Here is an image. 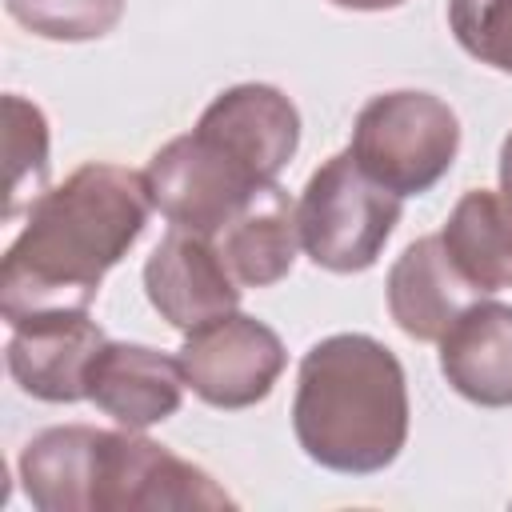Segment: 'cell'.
Segmentation results:
<instances>
[{"label":"cell","mask_w":512,"mask_h":512,"mask_svg":"<svg viewBox=\"0 0 512 512\" xmlns=\"http://www.w3.org/2000/svg\"><path fill=\"white\" fill-rule=\"evenodd\" d=\"M152 212L144 172L88 160L48 188L0 264V316L12 324L44 312H88L100 280L128 256Z\"/></svg>","instance_id":"6da1fadb"},{"label":"cell","mask_w":512,"mask_h":512,"mask_svg":"<svg viewBox=\"0 0 512 512\" xmlns=\"http://www.w3.org/2000/svg\"><path fill=\"white\" fill-rule=\"evenodd\" d=\"M292 432L328 472H384L408 440V380L396 352L364 332L312 344L296 372Z\"/></svg>","instance_id":"7a4b0ae2"},{"label":"cell","mask_w":512,"mask_h":512,"mask_svg":"<svg viewBox=\"0 0 512 512\" xmlns=\"http://www.w3.org/2000/svg\"><path fill=\"white\" fill-rule=\"evenodd\" d=\"M352 160L400 200L440 184L460 152L456 112L420 88L372 96L352 124Z\"/></svg>","instance_id":"3957f363"},{"label":"cell","mask_w":512,"mask_h":512,"mask_svg":"<svg viewBox=\"0 0 512 512\" xmlns=\"http://www.w3.org/2000/svg\"><path fill=\"white\" fill-rule=\"evenodd\" d=\"M300 248L324 272H364L400 224V196L376 184L352 152L328 156L304 184L296 204Z\"/></svg>","instance_id":"277c9868"},{"label":"cell","mask_w":512,"mask_h":512,"mask_svg":"<svg viewBox=\"0 0 512 512\" xmlns=\"http://www.w3.org/2000/svg\"><path fill=\"white\" fill-rule=\"evenodd\" d=\"M172 508H236V500L192 460L164 444L120 428H100L88 484V512H172Z\"/></svg>","instance_id":"5b68a950"},{"label":"cell","mask_w":512,"mask_h":512,"mask_svg":"<svg viewBox=\"0 0 512 512\" xmlns=\"http://www.w3.org/2000/svg\"><path fill=\"white\" fill-rule=\"evenodd\" d=\"M152 208L172 228L216 236L268 180H260L216 136L192 128L168 140L144 168Z\"/></svg>","instance_id":"8992f818"},{"label":"cell","mask_w":512,"mask_h":512,"mask_svg":"<svg viewBox=\"0 0 512 512\" xmlns=\"http://www.w3.org/2000/svg\"><path fill=\"white\" fill-rule=\"evenodd\" d=\"M176 356L188 388L224 412L260 404L288 364L284 340L264 320L244 312H228L208 328L188 332Z\"/></svg>","instance_id":"52a82bcc"},{"label":"cell","mask_w":512,"mask_h":512,"mask_svg":"<svg viewBox=\"0 0 512 512\" xmlns=\"http://www.w3.org/2000/svg\"><path fill=\"white\" fill-rule=\"evenodd\" d=\"M148 304L180 332L208 328L240 308V284L220 260L212 236L172 228L144 264Z\"/></svg>","instance_id":"ba28073f"},{"label":"cell","mask_w":512,"mask_h":512,"mask_svg":"<svg viewBox=\"0 0 512 512\" xmlns=\"http://www.w3.org/2000/svg\"><path fill=\"white\" fill-rule=\"evenodd\" d=\"M104 332L88 312H44L12 324L4 364L16 388L44 404L88 400V368Z\"/></svg>","instance_id":"9c48e42d"},{"label":"cell","mask_w":512,"mask_h":512,"mask_svg":"<svg viewBox=\"0 0 512 512\" xmlns=\"http://www.w3.org/2000/svg\"><path fill=\"white\" fill-rule=\"evenodd\" d=\"M184 388L188 380L180 356H164L148 344L104 340L88 368V400L132 432H144L176 416Z\"/></svg>","instance_id":"30bf717a"},{"label":"cell","mask_w":512,"mask_h":512,"mask_svg":"<svg viewBox=\"0 0 512 512\" xmlns=\"http://www.w3.org/2000/svg\"><path fill=\"white\" fill-rule=\"evenodd\" d=\"M200 132L216 136L232 156H240L260 180H276L300 148V112L272 84L224 88L196 120Z\"/></svg>","instance_id":"8fae6325"},{"label":"cell","mask_w":512,"mask_h":512,"mask_svg":"<svg viewBox=\"0 0 512 512\" xmlns=\"http://www.w3.org/2000/svg\"><path fill=\"white\" fill-rule=\"evenodd\" d=\"M388 312L396 328L412 340L440 344V336L460 320L468 304H476L484 292L456 268L440 236L412 240L396 264L388 268Z\"/></svg>","instance_id":"7c38bea8"},{"label":"cell","mask_w":512,"mask_h":512,"mask_svg":"<svg viewBox=\"0 0 512 512\" xmlns=\"http://www.w3.org/2000/svg\"><path fill=\"white\" fill-rule=\"evenodd\" d=\"M440 372L480 408L512 404V304L476 300L440 336Z\"/></svg>","instance_id":"4fadbf2b"},{"label":"cell","mask_w":512,"mask_h":512,"mask_svg":"<svg viewBox=\"0 0 512 512\" xmlns=\"http://www.w3.org/2000/svg\"><path fill=\"white\" fill-rule=\"evenodd\" d=\"M220 260L236 276L240 288H268L280 284L300 252V224L288 192L272 180L264 184L216 236Z\"/></svg>","instance_id":"5bb4252c"},{"label":"cell","mask_w":512,"mask_h":512,"mask_svg":"<svg viewBox=\"0 0 512 512\" xmlns=\"http://www.w3.org/2000/svg\"><path fill=\"white\" fill-rule=\"evenodd\" d=\"M440 240L480 292L512 288V200L504 192H464L444 220Z\"/></svg>","instance_id":"9a60e30c"},{"label":"cell","mask_w":512,"mask_h":512,"mask_svg":"<svg viewBox=\"0 0 512 512\" xmlns=\"http://www.w3.org/2000/svg\"><path fill=\"white\" fill-rule=\"evenodd\" d=\"M100 428L60 424L36 432L20 452V484L40 512H88L92 456Z\"/></svg>","instance_id":"2e32d148"},{"label":"cell","mask_w":512,"mask_h":512,"mask_svg":"<svg viewBox=\"0 0 512 512\" xmlns=\"http://www.w3.org/2000/svg\"><path fill=\"white\" fill-rule=\"evenodd\" d=\"M4 152H8L4 216L12 220L24 204L32 208L48 192V168H52V160H48V120L20 92L4 96Z\"/></svg>","instance_id":"e0dca14e"},{"label":"cell","mask_w":512,"mask_h":512,"mask_svg":"<svg viewBox=\"0 0 512 512\" xmlns=\"http://www.w3.org/2000/svg\"><path fill=\"white\" fill-rule=\"evenodd\" d=\"M128 0H4L8 16L40 40L84 44L108 36Z\"/></svg>","instance_id":"ac0fdd59"},{"label":"cell","mask_w":512,"mask_h":512,"mask_svg":"<svg viewBox=\"0 0 512 512\" xmlns=\"http://www.w3.org/2000/svg\"><path fill=\"white\" fill-rule=\"evenodd\" d=\"M448 28L472 60L512 76V0H448Z\"/></svg>","instance_id":"d6986e66"},{"label":"cell","mask_w":512,"mask_h":512,"mask_svg":"<svg viewBox=\"0 0 512 512\" xmlns=\"http://www.w3.org/2000/svg\"><path fill=\"white\" fill-rule=\"evenodd\" d=\"M500 192L512 200V132L500 144Z\"/></svg>","instance_id":"ffe728a7"},{"label":"cell","mask_w":512,"mask_h":512,"mask_svg":"<svg viewBox=\"0 0 512 512\" xmlns=\"http://www.w3.org/2000/svg\"><path fill=\"white\" fill-rule=\"evenodd\" d=\"M336 8H352V12H384V8H400L404 0H332Z\"/></svg>","instance_id":"44dd1931"}]
</instances>
